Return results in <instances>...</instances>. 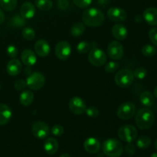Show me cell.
I'll list each match as a JSON object with an SVG mask.
<instances>
[{"label":"cell","mask_w":157,"mask_h":157,"mask_svg":"<svg viewBox=\"0 0 157 157\" xmlns=\"http://www.w3.org/2000/svg\"><path fill=\"white\" fill-rule=\"evenodd\" d=\"M104 20L105 17L103 12L97 8H90L83 12V23L89 27L101 26L104 23Z\"/></svg>","instance_id":"6da1fadb"},{"label":"cell","mask_w":157,"mask_h":157,"mask_svg":"<svg viewBox=\"0 0 157 157\" xmlns=\"http://www.w3.org/2000/svg\"><path fill=\"white\" fill-rule=\"evenodd\" d=\"M155 117L153 111L149 108H141L136 113L135 122L140 130H145L151 128L154 124Z\"/></svg>","instance_id":"7a4b0ae2"},{"label":"cell","mask_w":157,"mask_h":157,"mask_svg":"<svg viewBox=\"0 0 157 157\" xmlns=\"http://www.w3.org/2000/svg\"><path fill=\"white\" fill-rule=\"evenodd\" d=\"M124 148L118 140L110 138L104 141L103 144V152L107 156L120 157L122 155Z\"/></svg>","instance_id":"3957f363"},{"label":"cell","mask_w":157,"mask_h":157,"mask_svg":"<svg viewBox=\"0 0 157 157\" xmlns=\"http://www.w3.org/2000/svg\"><path fill=\"white\" fill-rule=\"evenodd\" d=\"M134 76L130 69L123 68L117 72L114 77V81L118 87L121 88H127L133 83Z\"/></svg>","instance_id":"277c9868"},{"label":"cell","mask_w":157,"mask_h":157,"mask_svg":"<svg viewBox=\"0 0 157 157\" xmlns=\"http://www.w3.org/2000/svg\"><path fill=\"white\" fill-rule=\"evenodd\" d=\"M107 60V54L97 46L91 48L88 55V61L94 67H101Z\"/></svg>","instance_id":"5b68a950"},{"label":"cell","mask_w":157,"mask_h":157,"mask_svg":"<svg viewBox=\"0 0 157 157\" xmlns=\"http://www.w3.org/2000/svg\"><path fill=\"white\" fill-rule=\"evenodd\" d=\"M117 134L121 140L126 143H132L136 139L138 133L133 126L125 124L120 127Z\"/></svg>","instance_id":"8992f818"},{"label":"cell","mask_w":157,"mask_h":157,"mask_svg":"<svg viewBox=\"0 0 157 157\" xmlns=\"http://www.w3.org/2000/svg\"><path fill=\"white\" fill-rule=\"evenodd\" d=\"M26 84L27 87H29L31 90H38L44 87L45 84V78L44 75L40 72H32L30 75H28Z\"/></svg>","instance_id":"52a82bcc"},{"label":"cell","mask_w":157,"mask_h":157,"mask_svg":"<svg viewBox=\"0 0 157 157\" xmlns=\"http://www.w3.org/2000/svg\"><path fill=\"white\" fill-rule=\"evenodd\" d=\"M135 113H136V107L133 103L130 101L121 104L117 111L118 117L124 121L131 119L135 115Z\"/></svg>","instance_id":"ba28073f"},{"label":"cell","mask_w":157,"mask_h":157,"mask_svg":"<svg viewBox=\"0 0 157 157\" xmlns=\"http://www.w3.org/2000/svg\"><path fill=\"white\" fill-rule=\"evenodd\" d=\"M124 47L122 44L117 41H110L107 46V54L111 59L118 61L124 56Z\"/></svg>","instance_id":"9c48e42d"},{"label":"cell","mask_w":157,"mask_h":157,"mask_svg":"<svg viewBox=\"0 0 157 157\" xmlns=\"http://www.w3.org/2000/svg\"><path fill=\"white\" fill-rule=\"evenodd\" d=\"M32 132L34 136L39 140L45 139L50 133L48 125L43 121H36L32 124Z\"/></svg>","instance_id":"30bf717a"},{"label":"cell","mask_w":157,"mask_h":157,"mask_svg":"<svg viewBox=\"0 0 157 157\" xmlns=\"http://www.w3.org/2000/svg\"><path fill=\"white\" fill-rule=\"evenodd\" d=\"M55 53L58 59L65 61L71 54V46L66 41H59L55 46Z\"/></svg>","instance_id":"8fae6325"},{"label":"cell","mask_w":157,"mask_h":157,"mask_svg":"<svg viewBox=\"0 0 157 157\" xmlns=\"http://www.w3.org/2000/svg\"><path fill=\"white\" fill-rule=\"evenodd\" d=\"M69 109L71 112L75 115H81L85 112L87 106L85 101L81 98L78 96H75L69 101Z\"/></svg>","instance_id":"7c38bea8"},{"label":"cell","mask_w":157,"mask_h":157,"mask_svg":"<svg viewBox=\"0 0 157 157\" xmlns=\"http://www.w3.org/2000/svg\"><path fill=\"white\" fill-rule=\"evenodd\" d=\"M107 17L115 22H122L127 19V13L121 8L111 7L107 11Z\"/></svg>","instance_id":"4fadbf2b"},{"label":"cell","mask_w":157,"mask_h":157,"mask_svg":"<svg viewBox=\"0 0 157 157\" xmlns=\"http://www.w3.org/2000/svg\"><path fill=\"white\" fill-rule=\"evenodd\" d=\"M35 52L36 55L40 57H47L50 54V44L46 40L40 39L35 44Z\"/></svg>","instance_id":"5bb4252c"},{"label":"cell","mask_w":157,"mask_h":157,"mask_svg":"<svg viewBox=\"0 0 157 157\" xmlns=\"http://www.w3.org/2000/svg\"><path fill=\"white\" fill-rule=\"evenodd\" d=\"M22 70V64L19 60L12 58L8 62L6 65V71L10 76H17Z\"/></svg>","instance_id":"9a60e30c"},{"label":"cell","mask_w":157,"mask_h":157,"mask_svg":"<svg viewBox=\"0 0 157 157\" xmlns=\"http://www.w3.org/2000/svg\"><path fill=\"white\" fill-rule=\"evenodd\" d=\"M21 62L27 67H32L37 62V57L35 52L30 49H25L21 54Z\"/></svg>","instance_id":"2e32d148"},{"label":"cell","mask_w":157,"mask_h":157,"mask_svg":"<svg viewBox=\"0 0 157 157\" xmlns=\"http://www.w3.org/2000/svg\"><path fill=\"white\" fill-rule=\"evenodd\" d=\"M84 150L89 153H97L101 149V143L94 137H89L84 143Z\"/></svg>","instance_id":"e0dca14e"},{"label":"cell","mask_w":157,"mask_h":157,"mask_svg":"<svg viewBox=\"0 0 157 157\" xmlns=\"http://www.w3.org/2000/svg\"><path fill=\"white\" fill-rule=\"evenodd\" d=\"M35 6L32 2H26L20 8V15L25 19H31L35 15Z\"/></svg>","instance_id":"ac0fdd59"},{"label":"cell","mask_w":157,"mask_h":157,"mask_svg":"<svg viewBox=\"0 0 157 157\" xmlns=\"http://www.w3.org/2000/svg\"><path fill=\"white\" fill-rule=\"evenodd\" d=\"M112 35L118 41L125 39L128 35L127 29L122 24H115L112 28Z\"/></svg>","instance_id":"d6986e66"},{"label":"cell","mask_w":157,"mask_h":157,"mask_svg":"<svg viewBox=\"0 0 157 157\" xmlns=\"http://www.w3.org/2000/svg\"><path fill=\"white\" fill-rule=\"evenodd\" d=\"M143 18L150 25H157V9L150 7L146 9L143 14Z\"/></svg>","instance_id":"ffe728a7"},{"label":"cell","mask_w":157,"mask_h":157,"mask_svg":"<svg viewBox=\"0 0 157 157\" xmlns=\"http://www.w3.org/2000/svg\"><path fill=\"white\" fill-rule=\"evenodd\" d=\"M12 112L10 107L5 104H0V125L7 124L10 121Z\"/></svg>","instance_id":"44dd1931"},{"label":"cell","mask_w":157,"mask_h":157,"mask_svg":"<svg viewBox=\"0 0 157 157\" xmlns=\"http://www.w3.org/2000/svg\"><path fill=\"white\" fill-rule=\"evenodd\" d=\"M59 147L58 140L53 137H49L44 143V150L48 154L53 155L57 153Z\"/></svg>","instance_id":"7402d4cb"},{"label":"cell","mask_w":157,"mask_h":157,"mask_svg":"<svg viewBox=\"0 0 157 157\" xmlns=\"http://www.w3.org/2000/svg\"><path fill=\"white\" fill-rule=\"evenodd\" d=\"M34 94L32 90H24L19 96L20 104L23 106H29L34 101Z\"/></svg>","instance_id":"603a6c76"},{"label":"cell","mask_w":157,"mask_h":157,"mask_svg":"<svg viewBox=\"0 0 157 157\" xmlns=\"http://www.w3.org/2000/svg\"><path fill=\"white\" fill-rule=\"evenodd\" d=\"M140 101L145 107H151L154 103V97L150 91H144L140 96Z\"/></svg>","instance_id":"cb8c5ba5"},{"label":"cell","mask_w":157,"mask_h":157,"mask_svg":"<svg viewBox=\"0 0 157 157\" xmlns=\"http://www.w3.org/2000/svg\"><path fill=\"white\" fill-rule=\"evenodd\" d=\"M85 31V25L83 22H75L71 28V33L74 37H80Z\"/></svg>","instance_id":"d4e9b609"},{"label":"cell","mask_w":157,"mask_h":157,"mask_svg":"<svg viewBox=\"0 0 157 157\" xmlns=\"http://www.w3.org/2000/svg\"><path fill=\"white\" fill-rule=\"evenodd\" d=\"M35 4L38 9L44 12L51 10L53 6V2L52 0H35Z\"/></svg>","instance_id":"484cf974"},{"label":"cell","mask_w":157,"mask_h":157,"mask_svg":"<svg viewBox=\"0 0 157 157\" xmlns=\"http://www.w3.org/2000/svg\"><path fill=\"white\" fill-rule=\"evenodd\" d=\"M18 0H0V6L7 12L13 11L16 8Z\"/></svg>","instance_id":"4316f807"},{"label":"cell","mask_w":157,"mask_h":157,"mask_svg":"<svg viewBox=\"0 0 157 157\" xmlns=\"http://www.w3.org/2000/svg\"><path fill=\"white\" fill-rule=\"evenodd\" d=\"M10 25L12 26L17 28H21L23 26L25 25L26 21L25 18H23L21 15H18L16 14L14 16H12V18L10 19Z\"/></svg>","instance_id":"83f0119b"},{"label":"cell","mask_w":157,"mask_h":157,"mask_svg":"<svg viewBox=\"0 0 157 157\" xmlns=\"http://www.w3.org/2000/svg\"><path fill=\"white\" fill-rule=\"evenodd\" d=\"M151 144V139L148 136H141L138 138L136 141V146L140 149H147Z\"/></svg>","instance_id":"f1b7e54d"},{"label":"cell","mask_w":157,"mask_h":157,"mask_svg":"<svg viewBox=\"0 0 157 157\" xmlns=\"http://www.w3.org/2000/svg\"><path fill=\"white\" fill-rule=\"evenodd\" d=\"M91 49V44L86 41L79 42L77 45V52L79 54H86Z\"/></svg>","instance_id":"f546056e"},{"label":"cell","mask_w":157,"mask_h":157,"mask_svg":"<svg viewBox=\"0 0 157 157\" xmlns=\"http://www.w3.org/2000/svg\"><path fill=\"white\" fill-rule=\"evenodd\" d=\"M142 54L145 57H152L154 56L156 53V48L155 46L151 45V44H146L142 48Z\"/></svg>","instance_id":"4dcf8cb0"},{"label":"cell","mask_w":157,"mask_h":157,"mask_svg":"<svg viewBox=\"0 0 157 157\" xmlns=\"http://www.w3.org/2000/svg\"><path fill=\"white\" fill-rule=\"evenodd\" d=\"M21 35H22L23 38L26 40H33L35 37V32L32 28L31 27H26L21 32Z\"/></svg>","instance_id":"1f68e13d"},{"label":"cell","mask_w":157,"mask_h":157,"mask_svg":"<svg viewBox=\"0 0 157 157\" xmlns=\"http://www.w3.org/2000/svg\"><path fill=\"white\" fill-rule=\"evenodd\" d=\"M133 73L135 78L139 80H143L147 77V70L144 67H139L135 69V71Z\"/></svg>","instance_id":"d6a6232c"},{"label":"cell","mask_w":157,"mask_h":157,"mask_svg":"<svg viewBox=\"0 0 157 157\" xmlns=\"http://www.w3.org/2000/svg\"><path fill=\"white\" fill-rule=\"evenodd\" d=\"M120 67V64L116 61H110V62L107 63L106 64L105 67H104V70L107 73L109 74H112V73H114L115 71H117V69L119 68Z\"/></svg>","instance_id":"836d02e7"},{"label":"cell","mask_w":157,"mask_h":157,"mask_svg":"<svg viewBox=\"0 0 157 157\" xmlns=\"http://www.w3.org/2000/svg\"><path fill=\"white\" fill-rule=\"evenodd\" d=\"M86 114L87 115V117L91 118H95L98 117V115H99V110L96 107H94V106H90V107H87L85 110Z\"/></svg>","instance_id":"e575fe53"},{"label":"cell","mask_w":157,"mask_h":157,"mask_svg":"<svg viewBox=\"0 0 157 157\" xmlns=\"http://www.w3.org/2000/svg\"><path fill=\"white\" fill-rule=\"evenodd\" d=\"M64 129L63 126L60 125V124H56V125L53 126L51 130V133L55 136H60L64 133Z\"/></svg>","instance_id":"d590c367"},{"label":"cell","mask_w":157,"mask_h":157,"mask_svg":"<svg viewBox=\"0 0 157 157\" xmlns=\"http://www.w3.org/2000/svg\"><path fill=\"white\" fill-rule=\"evenodd\" d=\"M73 2L77 7L84 9L90 6V5L92 3V0H73Z\"/></svg>","instance_id":"8d00e7d4"},{"label":"cell","mask_w":157,"mask_h":157,"mask_svg":"<svg viewBox=\"0 0 157 157\" xmlns=\"http://www.w3.org/2000/svg\"><path fill=\"white\" fill-rule=\"evenodd\" d=\"M6 52H7L8 56L12 58H15L17 57V55H18V51L15 45L11 44V45H9L7 47Z\"/></svg>","instance_id":"74e56055"},{"label":"cell","mask_w":157,"mask_h":157,"mask_svg":"<svg viewBox=\"0 0 157 157\" xmlns=\"http://www.w3.org/2000/svg\"><path fill=\"white\" fill-rule=\"evenodd\" d=\"M14 87L17 90L19 91H22L23 90H25L26 87H27V84H26V81L22 79L17 80L14 84Z\"/></svg>","instance_id":"f35d334b"},{"label":"cell","mask_w":157,"mask_h":157,"mask_svg":"<svg viewBox=\"0 0 157 157\" xmlns=\"http://www.w3.org/2000/svg\"><path fill=\"white\" fill-rule=\"evenodd\" d=\"M149 38L152 43L157 47V28H153L149 32Z\"/></svg>","instance_id":"ab89813d"},{"label":"cell","mask_w":157,"mask_h":157,"mask_svg":"<svg viewBox=\"0 0 157 157\" xmlns=\"http://www.w3.org/2000/svg\"><path fill=\"white\" fill-rule=\"evenodd\" d=\"M125 152L129 156H133L136 152V148L135 146L132 143H127V144L125 147Z\"/></svg>","instance_id":"60d3db41"},{"label":"cell","mask_w":157,"mask_h":157,"mask_svg":"<svg viewBox=\"0 0 157 157\" xmlns=\"http://www.w3.org/2000/svg\"><path fill=\"white\" fill-rule=\"evenodd\" d=\"M58 7L62 11L67 9L69 7L68 0H58Z\"/></svg>","instance_id":"b9f144b4"},{"label":"cell","mask_w":157,"mask_h":157,"mask_svg":"<svg viewBox=\"0 0 157 157\" xmlns=\"http://www.w3.org/2000/svg\"><path fill=\"white\" fill-rule=\"evenodd\" d=\"M5 18H6V16H5L4 12L2 11V9H0V25L4 22Z\"/></svg>","instance_id":"7bdbcfd3"},{"label":"cell","mask_w":157,"mask_h":157,"mask_svg":"<svg viewBox=\"0 0 157 157\" xmlns=\"http://www.w3.org/2000/svg\"><path fill=\"white\" fill-rule=\"evenodd\" d=\"M107 2H108V0H98V3L101 6H106L107 4Z\"/></svg>","instance_id":"ee69618b"},{"label":"cell","mask_w":157,"mask_h":157,"mask_svg":"<svg viewBox=\"0 0 157 157\" xmlns=\"http://www.w3.org/2000/svg\"><path fill=\"white\" fill-rule=\"evenodd\" d=\"M60 157H71V156L68 154V153H63L62 155L60 156Z\"/></svg>","instance_id":"f6af8a7d"},{"label":"cell","mask_w":157,"mask_h":157,"mask_svg":"<svg viewBox=\"0 0 157 157\" xmlns=\"http://www.w3.org/2000/svg\"><path fill=\"white\" fill-rule=\"evenodd\" d=\"M154 95H155V97L157 98V86L155 87V89H154Z\"/></svg>","instance_id":"bcb514c9"},{"label":"cell","mask_w":157,"mask_h":157,"mask_svg":"<svg viewBox=\"0 0 157 157\" xmlns=\"http://www.w3.org/2000/svg\"><path fill=\"white\" fill-rule=\"evenodd\" d=\"M150 157H157V153H154L150 156Z\"/></svg>","instance_id":"7dc6e473"},{"label":"cell","mask_w":157,"mask_h":157,"mask_svg":"<svg viewBox=\"0 0 157 157\" xmlns=\"http://www.w3.org/2000/svg\"><path fill=\"white\" fill-rule=\"evenodd\" d=\"M155 148H156V150H157V139H156V142H155Z\"/></svg>","instance_id":"c3c4849f"}]
</instances>
